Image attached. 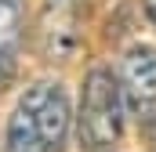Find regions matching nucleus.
<instances>
[{"mask_svg": "<svg viewBox=\"0 0 156 152\" xmlns=\"http://www.w3.org/2000/svg\"><path fill=\"white\" fill-rule=\"evenodd\" d=\"M123 130V87L109 69H91L80 94L76 138L83 152H113Z\"/></svg>", "mask_w": 156, "mask_h": 152, "instance_id": "f03ea898", "label": "nucleus"}, {"mask_svg": "<svg viewBox=\"0 0 156 152\" xmlns=\"http://www.w3.org/2000/svg\"><path fill=\"white\" fill-rule=\"evenodd\" d=\"M153 152H156V127H153Z\"/></svg>", "mask_w": 156, "mask_h": 152, "instance_id": "423d86ee", "label": "nucleus"}, {"mask_svg": "<svg viewBox=\"0 0 156 152\" xmlns=\"http://www.w3.org/2000/svg\"><path fill=\"white\" fill-rule=\"evenodd\" d=\"M69 98L58 83L40 80L26 87L15 112L7 119V149L4 152H62L69 134Z\"/></svg>", "mask_w": 156, "mask_h": 152, "instance_id": "f257e3e1", "label": "nucleus"}, {"mask_svg": "<svg viewBox=\"0 0 156 152\" xmlns=\"http://www.w3.org/2000/svg\"><path fill=\"white\" fill-rule=\"evenodd\" d=\"M145 15H149V22L156 26V0H145Z\"/></svg>", "mask_w": 156, "mask_h": 152, "instance_id": "39448f33", "label": "nucleus"}, {"mask_svg": "<svg viewBox=\"0 0 156 152\" xmlns=\"http://www.w3.org/2000/svg\"><path fill=\"white\" fill-rule=\"evenodd\" d=\"M26 36V22H22V0H0V69L7 73L15 65V54Z\"/></svg>", "mask_w": 156, "mask_h": 152, "instance_id": "20e7f679", "label": "nucleus"}, {"mask_svg": "<svg viewBox=\"0 0 156 152\" xmlns=\"http://www.w3.org/2000/svg\"><path fill=\"white\" fill-rule=\"evenodd\" d=\"M123 105L145 130L156 127V47H134L120 69Z\"/></svg>", "mask_w": 156, "mask_h": 152, "instance_id": "7ed1b4c3", "label": "nucleus"}]
</instances>
